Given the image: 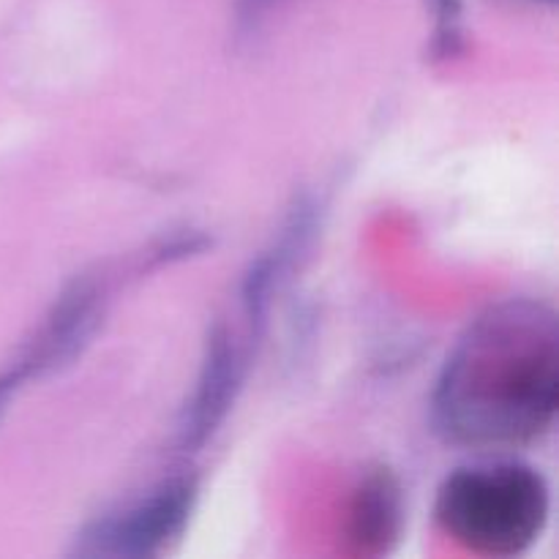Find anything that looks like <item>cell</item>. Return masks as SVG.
<instances>
[{
	"label": "cell",
	"instance_id": "cell-7",
	"mask_svg": "<svg viewBox=\"0 0 559 559\" xmlns=\"http://www.w3.org/2000/svg\"><path fill=\"white\" fill-rule=\"evenodd\" d=\"M435 11V52L451 58L462 47V3L459 0H429Z\"/></svg>",
	"mask_w": 559,
	"mask_h": 559
},
{
	"label": "cell",
	"instance_id": "cell-9",
	"mask_svg": "<svg viewBox=\"0 0 559 559\" xmlns=\"http://www.w3.org/2000/svg\"><path fill=\"white\" fill-rule=\"evenodd\" d=\"M544 3H555V0H544Z\"/></svg>",
	"mask_w": 559,
	"mask_h": 559
},
{
	"label": "cell",
	"instance_id": "cell-2",
	"mask_svg": "<svg viewBox=\"0 0 559 559\" xmlns=\"http://www.w3.org/2000/svg\"><path fill=\"white\" fill-rule=\"evenodd\" d=\"M544 475L527 464H480L448 475L435 516L448 538L478 557H519L533 549L549 522Z\"/></svg>",
	"mask_w": 559,
	"mask_h": 559
},
{
	"label": "cell",
	"instance_id": "cell-4",
	"mask_svg": "<svg viewBox=\"0 0 559 559\" xmlns=\"http://www.w3.org/2000/svg\"><path fill=\"white\" fill-rule=\"evenodd\" d=\"M197 502V480L169 478L115 516L93 524L82 551L104 557H156L183 535Z\"/></svg>",
	"mask_w": 559,
	"mask_h": 559
},
{
	"label": "cell",
	"instance_id": "cell-1",
	"mask_svg": "<svg viewBox=\"0 0 559 559\" xmlns=\"http://www.w3.org/2000/svg\"><path fill=\"white\" fill-rule=\"evenodd\" d=\"M559 409L557 314L511 298L475 317L437 380L431 420L448 442L480 453L527 448Z\"/></svg>",
	"mask_w": 559,
	"mask_h": 559
},
{
	"label": "cell",
	"instance_id": "cell-8",
	"mask_svg": "<svg viewBox=\"0 0 559 559\" xmlns=\"http://www.w3.org/2000/svg\"><path fill=\"white\" fill-rule=\"evenodd\" d=\"M282 0H238V20L243 27H254L265 16V11Z\"/></svg>",
	"mask_w": 559,
	"mask_h": 559
},
{
	"label": "cell",
	"instance_id": "cell-6",
	"mask_svg": "<svg viewBox=\"0 0 559 559\" xmlns=\"http://www.w3.org/2000/svg\"><path fill=\"white\" fill-rule=\"evenodd\" d=\"M404 524V497L391 469H371L355 486L347 511V540L355 555L382 557L396 546Z\"/></svg>",
	"mask_w": 559,
	"mask_h": 559
},
{
	"label": "cell",
	"instance_id": "cell-3",
	"mask_svg": "<svg viewBox=\"0 0 559 559\" xmlns=\"http://www.w3.org/2000/svg\"><path fill=\"white\" fill-rule=\"evenodd\" d=\"M104 295H107L104 284L91 276L76 278L60 293L41 328L0 371V418L25 382L63 369L76 355H82L102 325L104 304H107Z\"/></svg>",
	"mask_w": 559,
	"mask_h": 559
},
{
	"label": "cell",
	"instance_id": "cell-5",
	"mask_svg": "<svg viewBox=\"0 0 559 559\" xmlns=\"http://www.w3.org/2000/svg\"><path fill=\"white\" fill-rule=\"evenodd\" d=\"M240 380H243V355L235 344L233 333L224 325L213 328L202 355L194 393L183 407L178 424V445L183 451H197L213 437V431L227 418L235 402Z\"/></svg>",
	"mask_w": 559,
	"mask_h": 559
}]
</instances>
